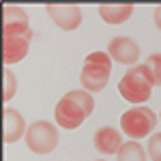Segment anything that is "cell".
<instances>
[{"label":"cell","instance_id":"obj_1","mask_svg":"<svg viewBox=\"0 0 161 161\" xmlns=\"http://www.w3.org/2000/svg\"><path fill=\"white\" fill-rule=\"evenodd\" d=\"M95 110V99L92 95L84 90V88H77V90H69L58 103H56V110H54V118L56 123L60 125L62 129H77L80 125L86 120L88 116Z\"/></svg>","mask_w":161,"mask_h":161},{"label":"cell","instance_id":"obj_2","mask_svg":"<svg viewBox=\"0 0 161 161\" xmlns=\"http://www.w3.org/2000/svg\"><path fill=\"white\" fill-rule=\"evenodd\" d=\"M153 86H155V77L148 64H136L131 67L127 73L120 77L118 82V92L125 101L133 103V105H142L150 99L153 95Z\"/></svg>","mask_w":161,"mask_h":161},{"label":"cell","instance_id":"obj_3","mask_svg":"<svg viewBox=\"0 0 161 161\" xmlns=\"http://www.w3.org/2000/svg\"><path fill=\"white\" fill-rule=\"evenodd\" d=\"M112 73V58L108 52H90L84 64H82V73H80V82L82 88L88 92H101L108 86V80Z\"/></svg>","mask_w":161,"mask_h":161},{"label":"cell","instance_id":"obj_4","mask_svg":"<svg viewBox=\"0 0 161 161\" xmlns=\"http://www.w3.org/2000/svg\"><path fill=\"white\" fill-rule=\"evenodd\" d=\"M155 127H157V116L146 105L131 108V110H127L120 116V129H123L125 136H129L131 140L148 137Z\"/></svg>","mask_w":161,"mask_h":161},{"label":"cell","instance_id":"obj_5","mask_svg":"<svg viewBox=\"0 0 161 161\" xmlns=\"http://www.w3.org/2000/svg\"><path fill=\"white\" fill-rule=\"evenodd\" d=\"M24 137H26V146L35 155H47L58 144V129L54 123L37 120V123H30Z\"/></svg>","mask_w":161,"mask_h":161},{"label":"cell","instance_id":"obj_6","mask_svg":"<svg viewBox=\"0 0 161 161\" xmlns=\"http://www.w3.org/2000/svg\"><path fill=\"white\" fill-rule=\"evenodd\" d=\"M2 37H32L28 15L22 7L7 4L2 9Z\"/></svg>","mask_w":161,"mask_h":161},{"label":"cell","instance_id":"obj_7","mask_svg":"<svg viewBox=\"0 0 161 161\" xmlns=\"http://www.w3.org/2000/svg\"><path fill=\"white\" fill-rule=\"evenodd\" d=\"M45 13L52 17V22L58 28L67 30V32L80 28V24H82V9L75 4H47Z\"/></svg>","mask_w":161,"mask_h":161},{"label":"cell","instance_id":"obj_8","mask_svg":"<svg viewBox=\"0 0 161 161\" xmlns=\"http://www.w3.org/2000/svg\"><path fill=\"white\" fill-rule=\"evenodd\" d=\"M108 54L118 64H133L136 67V60L140 58V45L129 37H114L108 43Z\"/></svg>","mask_w":161,"mask_h":161},{"label":"cell","instance_id":"obj_9","mask_svg":"<svg viewBox=\"0 0 161 161\" xmlns=\"http://www.w3.org/2000/svg\"><path fill=\"white\" fill-rule=\"evenodd\" d=\"M92 144L101 155H118V150L123 148V136L118 129L114 127H101L92 136Z\"/></svg>","mask_w":161,"mask_h":161},{"label":"cell","instance_id":"obj_10","mask_svg":"<svg viewBox=\"0 0 161 161\" xmlns=\"http://www.w3.org/2000/svg\"><path fill=\"white\" fill-rule=\"evenodd\" d=\"M26 131H28V127L24 123V116L13 108H4V112H2V137H4V142L13 144L22 136H26Z\"/></svg>","mask_w":161,"mask_h":161},{"label":"cell","instance_id":"obj_11","mask_svg":"<svg viewBox=\"0 0 161 161\" xmlns=\"http://www.w3.org/2000/svg\"><path fill=\"white\" fill-rule=\"evenodd\" d=\"M32 37H2V60L4 64H15L24 60Z\"/></svg>","mask_w":161,"mask_h":161},{"label":"cell","instance_id":"obj_12","mask_svg":"<svg viewBox=\"0 0 161 161\" xmlns=\"http://www.w3.org/2000/svg\"><path fill=\"white\" fill-rule=\"evenodd\" d=\"M133 4H101L99 15L105 24H123L131 17Z\"/></svg>","mask_w":161,"mask_h":161},{"label":"cell","instance_id":"obj_13","mask_svg":"<svg viewBox=\"0 0 161 161\" xmlns=\"http://www.w3.org/2000/svg\"><path fill=\"white\" fill-rule=\"evenodd\" d=\"M116 161H146V153L142 148V144H137L136 140L125 142L123 148L118 150Z\"/></svg>","mask_w":161,"mask_h":161},{"label":"cell","instance_id":"obj_14","mask_svg":"<svg viewBox=\"0 0 161 161\" xmlns=\"http://www.w3.org/2000/svg\"><path fill=\"white\" fill-rule=\"evenodd\" d=\"M2 75H4V95H2V99H4V103H9L13 99V95L17 92V80H15V75L9 67L2 69Z\"/></svg>","mask_w":161,"mask_h":161},{"label":"cell","instance_id":"obj_15","mask_svg":"<svg viewBox=\"0 0 161 161\" xmlns=\"http://www.w3.org/2000/svg\"><path fill=\"white\" fill-rule=\"evenodd\" d=\"M146 64L153 71V77H155V86H161V52L157 54H150L146 58Z\"/></svg>","mask_w":161,"mask_h":161},{"label":"cell","instance_id":"obj_16","mask_svg":"<svg viewBox=\"0 0 161 161\" xmlns=\"http://www.w3.org/2000/svg\"><path fill=\"white\" fill-rule=\"evenodd\" d=\"M148 155L153 161H161V133H153L148 140Z\"/></svg>","mask_w":161,"mask_h":161},{"label":"cell","instance_id":"obj_17","mask_svg":"<svg viewBox=\"0 0 161 161\" xmlns=\"http://www.w3.org/2000/svg\"><path fill=\"white\" fill-rule=\"evenodd\" d=\"M155 26L161 30V7H157V9H155Z\"/></svg>","mask_w":161,"mask_h":161},{"label":"cell","instance_id":"obj_18","mask_svg":"<svg viewBox=\"0 0 161 161\" xmlns=\"http://www.w3.org/2000/svg\"><path fill=\"white\" fill-rule=\"evenodd\" d=\"M99 161H105V159H99Z\"/></svg>","mask_w":161,"mask_h":161},{"label":"cell","instance_id":"obj_19","mask_svg":"<svg viewBox=\"0 0 161 161\" xmlns=\"http://www.w3.org/2000/svg\"><path fill=\"white\" fill-rule=\"evenodd\" d=\"M159 118H161V116H159Z\"/></svg>","mask_w":161,"mask_h":161}]
</instances>
